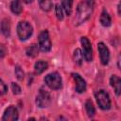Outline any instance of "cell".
Listing matches in <instances>:
<instances>
[{"label": "cell", "instance_id": "1", "mask_svg": "<svg viewBox=\"0 0 121 121\" xmlns=\"http://www.w3.org/2000/svg\"><path fill=\"white\" fill-rule=\"evenodd\" d=\"M95 0H84L78 6L77 13L75 17V25H80L84 23L86 20H88L93 12Z\"/></svg>", "mask_w": 121, "mask_h": 121}, {"label": "cell", "instance_id": "2", "mask_svg": "<svg viewBox=\"0 0 121 121\" xmlns=\"http://www.w3.org/2000/svg\"><path fill=\"white\" fill-rule=\"evenodd\" d=\"M44 82L49 88L53 90H58L61 88V77L57 72H53L46 75L44 77Z\"/></svg>", "mask_w": 121, "mask_h": 121}, {"label": "cell", "instance_id": "3", "mask_svg": "<svg viewBox=\"0 0 121 121\" xmlns=\"http://www.w3.org/2000/svg\"><path fill=\"white\" fill-rule=\"evenodd\" d=\"M96 102L100 109L102 110H109L111 108V99L109 94L105 90H99L95 93Z\"/></svg>", "mask_w": 121, "mask_h": 121}, {"label": "cell", "instance_id": "4", "mask_svg": "<svg viewBox=\"0 0 121 121\" xmlns=\"http://www.w3.org/2000/svg\"><path fill=\"white\" fill-rule=\"evenodd\" d=\"M32 26L28 22L22 21L17 26V34L20 38V40H26L28 39L32 34Z\"/></svg>", "mask_w": 121, "mask_h": 121}, {"label": "cell", "instance_id": "5", "mask_svg": "<svg viewBox=\"0 0 121 121\" xmlns=\"http://www.w3.org/2000/svg\"><path fill=\"white\" fill-rule=\"evenodd\" d=\"M38 42H39V48L43 52H48L51 49V42L49 39V34L46 30H43L40 33Z\"/></svg>", "mask_w": 121, "mask_h": 121}, {"label": "cell", "instance_id": "6", "mask_svg": "<svg viewBox=\"0 0 121 121\" xmlns=\"http://www.w3.org/2000/svg\"><path fill=\"white\" fill-rule=\"evenodd\" d=\"M50 101H51V97L49 93L43 89H40L36 97V104L40 108H45L50 104Z\"/></svg>", "mask_w": 121, "mask_h": 121}, {"label": "cell", "instance_id": "7", "mask_svg": "<svg viewBox=\"0 0 121 121\" xmlns=\"http://www.w3.org/2000/svg\"><path fill=\"white\" fill-rule=\"evenodd\" d=\"M80 43H81V45L83 48L82 55L84 56V58L87 61H91L93 59V50H92V45H91L90 41L86 37H81Z\"/></svg>", "mask_w": 121, "mask_h": 121}, {"label": "cell", "instance_id": "8", "mask_svg": "<svg viewBox=\"0 0 121 121\" xmlns=\"http://www.w3.org/2000/svg\"><path fill=\"white\" fill-rule=\"evenodd\" d=\"M97 49H98V52L100 55L101 63L103 65H107L110 60V52H109L108 47L103 43H99L97 44Z\"/></svg>", "mask_w": 121, "mask_h": 121}, {"label": "cell", "instance_id": "9", "mask_svg": "<svg viewBox=\"0 0 121 121\" xmlns=\"http://www.w3.org/2000/svg\"><path fill=\"white\" fill-rule=\"evenodd\" d=\"M19 114L18 111L14 106H9L4 112L2 120L3 121H13V120H18Z\"/></svg>", "mask_w": 121, "mask_h": 121}, {"label": "cell", "instance_id": "10", "mask_svg": "<svg viewBox=\"0 0 121 121\" xmlns=\"http://www.w3.org/2000/svg\"><path fill=\"white\" fill-rule=\"evenodd\" d=\"M75 81H76V92L77 93H83L86 90V81L77 73L72 74Z\"/></svg>", "mask_w": 121, "mask_h": 121}, {"label": "cell", "instance_id": "11", "mask_svg": "<svg viewBox=\"0 0 121 121\" xmlns=\"http://www.w3.org/2000/svg\"><path fill=\"white\" fill-rule=\"evenodd\" d=\"M110 83H111L112 87L114 89V92H115L116 95L118 96L120 95V91H121V79L117 76L112 75L110 78Z\"/></svg>", "mask_w": 121, "mask_h": 121}, {"label": "cell", "instance_id": "12", "mask_svg": "<svg viewBox=\"0 0 121 121\" xmlns=\"http://www.w3.org/2000/svg\"><path fill=\"white\" fill-rule=\"evenodd\" d=\"M47 67H48V64L44 60H38L34 65V69L37 74H42L43 71L47 69Z\"/></svg>", "mask_w": 121, "mask_h": 121}, {"label": "cell", "instance_id": "13", "mask_svg": "<svg viewBox=\"0 0 121 121\" xmlns=\"http://www.w3.org/2000/svg\"><path fill=\"white\" fill-rule=\"evenodd\" d=\"M10 9L13 13L15 14H20L23 10L22 5H21V1L20 0H12V2L10 3Z\"/></svg>", "mask_w": 121, "mask_h": 121}, {"label": "cell", "instance_id": "14", "mask_svg": "<svg viewBox=\"0 0 121 121\" xmlns=\"http://www.w3.org/2000/svg\"><path fill=\"white\" fill-rule=\"evenodd\" d=\"M111 17L109 15V13L103 9L102 13H101V16H100V23L103 26H111Z\"/></svg>", "mask_w": 121, "mask_h": 121}, {"label": "cell", "instance_id": "15", "mask_svg": "<svg viewBox=\"0 0 121 121\" xmlns=\"http://www.w3.org/2000/svg\"><path fill=\"white\" fill-rule=\"evenodd\" d=\"M1 31L6 37H9L10 35V25L7 19L3 20L1 23Z\"/></svg>", "mask_w": 121, "mask_h": 121}, {"label": "cell", "instance_id": "16", "mask_svg": "<svg viewBox=\"0 0 121 121\" xmlns=\"http://www.w3.org/2000/svg\"><path fill=\"white\" fill-rule=\"evenodd\" d=\"M85 109H86V112H87V114H88L89 117H93L95 114V109L94 107V104H93L92 100L88 99L85 102Z\"/></svg>", "mask_w": 121, "mask_h": 121}, {"label": "cell", "instance_id": "17", "mask_svg": "<svg viewBox=\"0 0 121 121\" xmlns=\"http://www.w3.org/2000/svg\"><path fill=\"white\" fill-rule=\"evenodd\" d=\"M72 6H73V0H62V6L61 8L64 9L66 15H71L72 13Z\"/></svg>", "mask_w": 121, "mask_h": 121}, {"label": "cell", "instance_id": "18", "mask_svg": "<svg viewBox=\"0 0 121 121\" xmlns=\"http://www.w3.org/2000/svg\"><path fill=\"white\" fill-rule=\"evenodd\" d=\"M39 54V48L36 44H31L30 46H28L26 48V55L28 57L34 58Z\"/></svg>", "mask_w": 121, "mask_h": 121}, {"label": "cell", "instance_id": "19", "mask_svg": "<svg viewBox=\"0 0 121 121\" xmlns=\"http://www.w3.org/2000/svg\"><path fill=\"white\" fill-rule=\"evenodd\" d=\"M39 4H40L41 9L44 11H49L53 7V4H52L51 0H40Z\"/></svg>", "mask_w": 121, "mask_h": 121}, {"label": "cell", "instance_id": "20", "mask_svg": "<svg viewBox=\"0 0 121 121\" xmlns=\"http://www.w3.org/2000/svg\"><path fill=\"white\" fill-rule=\"evenodd\" d=\"M14 72H15V76H16V78H17L19 80H22V79L24 78V77H25V73H24L23 69H22L19 65H16V66H15V70H14Z\"/></svg>", "mask_w": 121, "mask_h": 121}, {"label": "cell", "instance_id": "21", "mask_svg": "<svg viewBox=\"0 0 121 121\" xmlns=\"http://www.w3.org/2000/svg\"><path fill=\"white\" fill-rule=\"evenodd\" d=\"M74 58H75V61L78 64H81V60H82L83 55H82V53L80 52L79 49H76L75 50V52H74Z\"/></svg>", "mask_w": 121, "mask_h": 121}, {"label": "cell", "instance_id": "22", "mask_svg": "<svg viewBox=\"0 0 121 121\" xmlns=\"http://www.w3.org/2000/svg\"><path fill=\"white\" fill-rule=\"evenodd\" d=\"M55 9H56V16H57V18L59 20H62L63 19V14H62V8H61V6L60 4H57Z\"/></svg>", "mask_w": 121, "mask_h": 121}, {"label": "cell", "instance_id": "23", "mask_svg": "<svg viewBox=\"0 0 121 121\" xmlns=\"http://www.w3.org/2000/svg\"><path fill=\"white\" fill-rule=\"evenodd\" d=\"M11 90H12L13 94H15V95H19V94L21 93V88H20V86H19L18 84L14 83V82L11 83Z\"/></svg>", "mask_w": 121, "mask_h": 121}, {"label": "cell", "instance_id": "24", "mask_svg": "<svg viewBox=\"0 0 121 121\" xmlns=\"http://www.w3.org/2000/svg\"><path fill=\"white\" fill-rule=\"evenodd\" d=\"M8 91V88H7V85L0 79V95H3L7 93Z\"/></svg>", "mask_w": 121, "mask_h": 121}, {"label": "cell", "instance_id": "25", "mask_svg": "<svg viewBox=\"0 0 121 121\" xmlns=\"http://www.w3.org/2000/svg\"><path fill=\"white\" fill-rule=\"evenodd\" d=\"M7 53V49L3 44H0V57L3 58Z\"/></svg>", "mask_w": 121, "mask_h": 121}, {"label": "cell", "instance_id": "26", "mask_svg": "<svg viewBox=\"0 0 121 121\" xmlns=\"http://www.w3.org/2000/svg\"><path fill=\"white\" fill-rule=\"evenodd\" d=\"M25 3H26V4H29V3H32L33 2V0H23Z\"/></svg>", "mask_w": 121, "mask_h": 121}]
</instances>
